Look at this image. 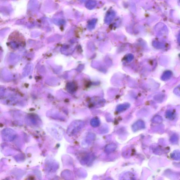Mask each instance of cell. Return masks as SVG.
Here are the masks:
<instances>
[{
    "label": "cell",
    "instance_id": "obj_4",
    "mask_svg": "<svg viewBox=\"0 0 180 180\" xmlns=\"http://www.w3.org/2000/svg\"><path fill=\"white\" fill-rule=\"evenodd\" d=\"M166 117L168 119H173L174 118L175 114L171 111L168 110L167 111L166 113Z\"/></svg>",
    "mask_w": 180,
    "mask_h": 180
},
{
    "label": "cell",
    "instance_id": "obj_1",
    "mask_svg": "<svg viewBox=\"0 0 180 180\" xmlns=\"http://www.w3.org/2000/svg\"><path fill=\"white\" fill-rule=\"evenodd\" d=\"M172 76L171 71H167L164 73L161 77V79L163 81H166L169 79Z\"/></svg>",
    "mask_w": 180,
    "mask_h": 180
},
{
    "label": "cell",
    "instance_id": "obj_6",
    "mask_svg": "<svg viewBox=\"0 0 180 180\" xmlns=\"http://www.w3.org/2000/svg\"><path fill=\"white\" fill-rule=\"evenodd\" d=\"M178 139V137L176 135H173L172 136L170 141L172 143L175 144L177 143Z\"/></svg>",
    "mask_w": 180,
    "mask_h": 180
},
{
    "label": "cell",
    "instance_id": "obj_3",
    "mask_svg": "<svg viewBox=\"0 0 180 180\" xmlns=\"http://www.w3.org/2000/svg\"><path fill=\"white\" fill-rule=\"evenodd\" d=\"M163 119L159 115H156L153 119V122L155 123L159 124L163 122Z\"/></svg>",
    "mask_w": 180,
    "mask_h": 180
},
{
    "label": "cell",
    "instance_id": "obj_5",
    "mask_svg": "<svg viewBox=\"0 0 180 180\" xmlns=\"http://www.w3.org/2000/svg\"><path fill=\"white\" fill-rule=\"evenodd\" d=\"M155 100L157 101L158 102H161L163 101L164 96L163 95L159 94L155 96Z\"/></svg>",
    "mask_w": 180,
    "mask_h": 180
},
{
    "label": "cell",
    "instance_id": "obj_7",
    "mask_svg": "<svg viewBox=\"0 0 180 180\" xmlns=\"http://www.w3.org/2000/svg\"><path fill=\"white\" fill-rule=\"evenodd\" d=\"M174 92L175 94L178 96H180V85L177 87L174 90Z\"/></svg>",
    "mask_w": 180,
    "mask_h": 180
},
{
    "label": "cell",
    "instance_id": "obj_2",
    "mask_svg": "<svg viewBox=\"0 0 180 180\" xmlns=\"http://www.w3.org/2000/svg\"><path fill=\"white\" fill-rule=\"evenodd\" d=\"M172 158L176 160L180 159V151L176 150L173 152L171 154Z\"/></svg>",
    "mask_w": 180,
    "mask_h": 180
}]
</instances>
